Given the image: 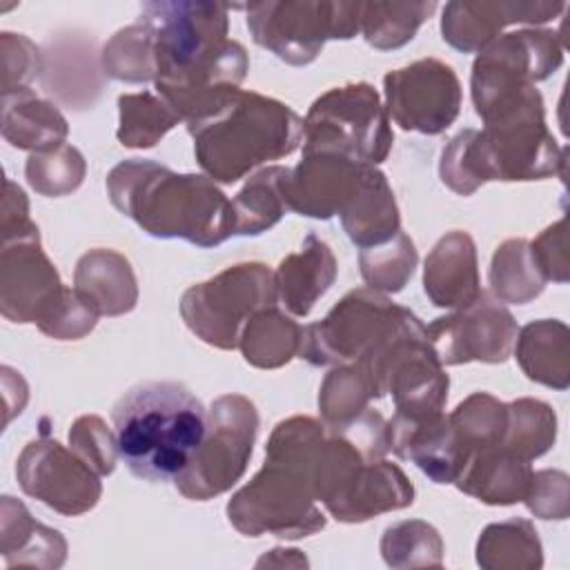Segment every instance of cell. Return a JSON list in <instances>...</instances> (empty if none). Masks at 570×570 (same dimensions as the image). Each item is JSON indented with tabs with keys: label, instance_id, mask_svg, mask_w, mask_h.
<instances>
[{
	"label": "cell",
	"instance_id": "6da1fadb",
	"mask_svg": "<svg viewBox=\"0 0 570 570\" xmlns=\"http://www.w3.org/2000/svg\"><path fill=\"white\" fill-rule=\"evenodd\" d=\"M483 129L459 131L441 151V183L461 196L488 180H539L563 176L566 149L546 125L543 98L534 85L505 96L481 116Z\"/></svg>",
	"mask_w": 570,
	"mask_h": 570
},
{
	"label": "cell",
	"instance_id": "7a4b0ae2",
	"mask_svg": "<svg viewBox=\"0 0 570 570\" xmlns=\"http://www.w3.org/2000/svg\"><path fill=\"white\" fill-rule=\"evenodd\" d=\"M325 432L312 416H292L274 428L265 445V465L227 503V519L238 532L298 539L325 528L312 483V465Z\"/></svg>",
	"mask_w": 570,
	"mask_h": 570
},
{
	"label": "cell",
	"instance_id": "3957f363",
	"mask_svg": "<svg viewBox=\"0 0 570 570\" xmlns=\"http://www.w3.org/2000/svg\"><path fill=\"white\" fill-rule=\"evenodd\" d=\"M111 205L156 238H183L214 247L234 236L232 200L209 176L176 174L169 167L129 158L107 174Z\"/></svg>",
	"mask_w": 570,
	"mask_h": 570
},
{
	"label": "cell",
	"instance_id": "277c9868",
	"mask_svg": "<svg viewBox=\"0 0 570 570\" xmlns=\"http://www.w3.org/2000/svg\"><path fill=\"white\" fill-rule=\"evenodd\" d=\"M118 454L149 483L174 481L191 463L207 430V410L183 383L147 381L129 387L111 410Z\"/></svg>",
	"mask_w": 570,
	"mask_h": 570
},
{
	"label": "cell",
	"instance_id": "5b68a950",
	"mask_svg": "<svg viewBox=\"0 0 570 570\" xmlns=\"http://www.w3.org/2000/svg\"><path fill=\"white\" fill-rule=\"evenodd\" d=\"M200 169L232 185L254 167L289 156L303 140V120L285 102L236 91L218 111L187 125Z\"/></svg>",
	"mask_w": 570,
	"mask_h": 570
},
{
	"label": "cell",
	"instance_id": "8992f818",
	"mask_svg": "<svg viewBox=\"0 0 570 570\" xmlns=\"http://www.w3.org/2000/svg\"><path fill=\"white\" fill-rule=\"evenodd\" d=\"M394 134L376 89L350 82L318 96L303 120V154H338L356 163H383Z\"/></svg>",
	"mask_w": 570,
	"mask_h": 570
},
{
	"label": "cell",
	"instance_id": "52a82bcc",
	"mask_svg": "<svg viewBox=\"0 0 570 570\" xmlns=\"http://www.w3.org/2000/svg\"><path fill=\"white\" fill-rule=\"evenodd\" d=\"M243 9L254 42L294 67L314 62L327 40H350L361 33L363 2L278 0L252 2Z\"/></svg>",
	"mask_w": 570,
	"mask_h": 570
},
{
	"label": "cell",
	"instance_id": "ba28073f",
	"mask_svg": "<svg viewBox=\"0 0 570 570\" xmlns=\"http://www.w3.org/2000/svg\"><path fill=\"white\" fill-rule=\"evenodd\" d=\"M274 274L263 263H238L191 285L180 298L185 325L207 345L234 350L247 321L276 303Z\"/></svg>",
	"mask_w": 570,
	"mask_h": 570
},
{
	"label": "cell",
	"instance_id": "9c48e42d",
	"mask_svg": "<svg viewBox=\"0 0 570 570\" xmlns=\"http://www.w3.org/2000/svg\"><path fill=\"white\" fill-rule=\"evenodd\" d=\"M258 434V410L243 394L218 396L207 414V430L191 463L174 479L191 501L227 492L245 472Z\"/></svg>",
	"mask_w": 570,
	"mask_h": 570
},
{
	"label": "cell",
	"instance_id": "30bf717a",
	"mask_svg": "<svg viewBox=\"0 0 570 570\" xmlns=\"http://www.w3.org/2000/svg\"><path fill=\"white\" fill-rule=\"evenodd\" d=\"M403 309L372 287L352 289L323 321L305 327L298 356L316 367L356 363L394 327Z\"/></svg>",
	"mask_w": 570,
	"mask_h": 570
},
{
	"label": "cell",
	"instance_id": "8fae6325",
	"mask_svg": "<svg viewBox=\"0 0 570 570\" xmlns=\"http://www.w3.org/2000/svg\"><path fill=\"white\" fill-rule=\"evenodd\" d=\"M563 62V42L552 29L510 31L490 42L472 65V102L481 116L501 98L546 80Z\"/></svg>",
	"mask_w": 570,
	"mask_h": 570
},
{
	"label": "cell",
	"instance_id": "7c38bea8",
	"mask_svg": "<svg viewBox=\"0 0 570 570\" xmlns=\"http://www.w3.org/2000/svg\"><path fill=\"white\" fill-rule=\"evenodd\" d=\"M229 4L160 0L147 2L138 20L154 36L156 82L171 78L227 40Z\"/></svg>",
	"mask_w": 570,
	"mask_h": 570
},
{
	"label": "cell",
	"instance_id": "4fadbf2b",
	"mask_svg": "<svg viewBox=\"0 0 570 570\" xmlns=\"http://www.w3.org/2000/svg\"><path fill=\"white\" fill-rule=\"evenodd\" d=\"M71 287H65L40 245V234L2 243L0 309L13 323H36L40 332L62 309Z\"/></svg>",
	"mask_w": 570,
	"mask_h": 570
},
{
	"label": "cell",
	"instance_id": "5bb4252c",
	"mask_svg": "<svg viewBox=\"0 0 570 570\" xmlns=\"http://www.w3.org/2000/svg\"><path fill=\"white\" fill-rule=\"evenodd\" d=\"M385 107L405 131L436 136L461 109V85L454 69L436 58H423L387 71L383 78Z\"/></svg>",
	"mask_w": 570,
	"mask_h": 570
},
{
	"label": "cell",
	"instance_id": "9a60e30c",
	"mask_svg": "<svg viewBox=\"0 0 570 570\" xmlns=\"http://www.w3.org/2000/svg\"><path fill=\"white\" fill-rule=\"evenodd\" d=\"M517 332L512 314L485 292L425 327V336L441 365L470 361L503 363L512 354Z\"/></svg>",
	"mask_w": 570,
	"mask_h": 570
},
{
	"label": "cell",
	"instance_id": "2e32d148",
	"mask_svg": "<svg viewBox=\"0 0 570 570\" xmlns=\"http://www.w3.org/2000/svg\"><path fill=\"white\" fill-rule=\"evenodd\" d=\"M16 476L29 497L65 517L91 510L102 494L100 474L56 439L27 443L18 456Z\"/></svg>",
	"mask_w": 570,
	"mask_h": 570
},
{
	"label": "cell",
	"instance_id": "e0dca14e",
	"mask_svg": "<svg viewBox=\"0 0 570 570\" xmlns=\"http://www.w3.org/2000/svg\"><path fill=\"white\" fill-rule=\"evenodd\" d=\"M365 167L338 154H303L285 183L287 207L321 220L341 214L356 194Z\"/></svg>",
	"mask_w": 570,
	"mask_h": 570
},
{
	"label": "cell",
	"instance_id": "ac0fdd59",
	"mask_svg": "<svg viewBox=\"0 0 570 570\" xmlns=\"http://www.w3.org/2000/svg\"><path fill=\"white\" fill-rule=\"evenodd\" d=\"M563 9L566 2H448L441 33L450 47L463 53H481L499 38L503 27L517 22L543 24Z\"/></svg>",
	"mask_w": 570,
	"mask_h": 570
},
{
	"label": "cell",
	"instance_id": "d6986e66",
	"mask_svg": "<svg viewBox=\"0 0 570 570\" xmlns=\"http://www.w3.org/2000/svg\"><path fill=\"white\" fill-rule=\"evenodd\" d=\"M423 289L436 307L459 309L472 303L483 289L479 283L476 247L468 232H448L428 254Z\"/></svg>",
	"mask_w": 570,
	"mask_h": 570
},
{
	"label": "cell",
	"instance_id": "ffe728a7",
	"mask_svg": "<svg viewBox=\"0 0 570 570\" xmlns=\"http://www.w3.org/2000/svg\"><path fill=\"white\" fill-rule=\"evenodd\" d=\"M336 274L338 267L330 245L316 234H307L303 247L278 263L274 272L276 296L294 316H307L332 287Z\"/></svg>",
	"mask_w": 570,
	"mask_h": 570
},
{
	"label": "cell",
	"instance_id": "44dd1931",
	"mask_svg": "<svg viewBox=\"0 0 570 570\" xmlns=\"http://www.w3.org/2000/svg\"><path fill=\"white\" fill-rule=\"evenodd\" d=\"M76 292L100 314L120 316L136 307L138 285L131 263L114 249H89L76 263Z\"/></svg>",
	"mask_w": 570,
	"mask_h": 570
},
{
	"label": "cell",
	"instance_id": "7402d4cb",
	"mask_svg": "<svg viewBox=\"0 0 570 570\" xmlns=\"http://www.w3.org/2000/svg\"><path fill=\"white\" fill-rule=\"evenodd\" d=\"M532 481L528 461L517 459L501 445L474 452L456 476V488L488 505H512L523 501Z\"/></svg>",
	"mask_w": 570,
	"mask_h": 570
},
{
	"label": "cell",
	"instance_id": "603a6c76",
	"mask_svg": "<svg viewBox=\"0 0 570 570\" xmlns=\"http://www.w3.org/2000/svg\"><path fill=\"white\" fill-rule=\"evenodd\" d=\"M341 223L350 240L361 249L381 245L401 232V216L392 187L387 185L385 174L374 165L365 167L356 194L341 212Z\"/></svg>",
	"mask_w": 570,
	"mask_h": 570
},
{
	"label": "cell",
	"instance_id": "cb8c5ba5",
	"mask_svg": "<svg viewBox=\"0 0 570 570\" xmlns=\"http://www.w3.org/2000/svg\"><path fill=\"white\" fill-rule=\"evenodd\" d=\"M67 134L65 116L31 89L2 94V136L13 147L49 151L65 145Z\"/></svg>",
	"mask_w": 570,
	"mask_h": 570
},
{
	"label": "cell",
	"instance_id": "d4e9b609",
	"mask_svg": "<svg viewBox=\"0 0 570 570\" xmlns=\"http://www.w3.org/2000/svg\"><path fill=\"white\" fill-rule=\"evenodd\" d=\"M514 354L523 374L541 385L566 390L570 383V332L557 318L528 323L517 341Z\"/></svg>",
	"mask_w": 570,
	"mask_h": 570
},
{
	"label": "cell",
	"instance_id": "484cf974",
	"mask_svg": "<svg viewBox=\"0 0 570 570\" xmlns=\"http://www.w3.org/2000/svg\"><path fill=\"white\" fill-rule=\"evenodd\" d=\"M289 169L274 165L256 171L232 200L234 236H258L274 227L287 207L285 183Z\"/></svg>",
	"mask_w": 570,
	"mask_h": 570
},
{
	"label": "cell",
	"instance_id": "4316f807",
	"mask_svg": "<svg viewBox=\"0 0 570 570\" xmlns=\"http://www.w3.org/2000/svg\"><path fill=\"white\" fill-rule=\"evenodd\" d=\"M303 334L305 327L272 305L247 321L238 347L249 365L274 370L298 356Z\"/></svg>",
	"mask_w": 570,
	"mask_h": 570
},
{
	"label": "cell",
	"instance_id": "83f0119b",
	"mask_svg": "<svg viewBox=\"0 0 570 570\" xmlns=\"http://www.w3.org/2000/svg\"><path fill=\"white\" fill-rule=\"evenodd\" d=\"M414 485L407 481L401 468L385 459L367 463L361 481L343 505L338 521L361 523L376 514L401 510L412 505Z\"/></svg>",
	"mask_w": 570,
	"mask_h": 570
},
{
	"label": "cell",
	"instance_id": "f1b7e54d",
	"mask_svg": "<svg viewBox=\"0 0 570 570\" xmlns=\"http://www.w3.org/2000/svg\"><path fill=\"white\" fill-rule=\"evenodd\" d=\"M546 283L530 240L510 238L497 247L490 263V289L499 303H530L543 292Z\"/></svg>",
	"mask_w": 570,
	"mask_h": 570
},
{
	"label": "cell",
	"instance_id": "f546056e",
	"mask_svg": "<svg viewBox=\"0 0 570 570\" xmlns=\"http://www.w3.org/2000/svg\"><path fill=\"white\" fill-rule=\"evenodd\" d=\"M476 561L490 570L541 568V543L534 525L525 519H508L488 525L476 543Z\"/></svg>",
	"mask_w": 570,
	"mask_h": 570
},
{
	"label": "cell",
	"instance_id": "4dcf8cb0",
	"mask_svg": "<svg viewBox=\"0 0 570 570\" xmlns=\"http://www.w3.org/2000/svg\"><path fill=\"white\" fill-rule=\"evenodd\" d=\"M436 11V2H363L361 33L379 51L407 45Z\"/></svg>",
	"mask_w": 570,
	"mask_h": 570
},
{
	"label": "cell",
	"instance_id": "1f68e13d",
	"mask_svg": "<svg viewBox=\"0 0 570 570\" xmlns=\"http://www.w3.org/2000/svg\"><path fill=\"white\" fill-rule=\"evenodd\" d=\"M2 528L16 530V534L13 532H2V554H4V559H9L13 552L18 554L11 561V566L22 563L24 554H36V552L42 554L45 566L56 568L65 561L67 543L60 537V532L33 521L29 510L9 494L2 497Z\"/></svg>",
	"mask_w": 570,
	"mask_h": 570
},
{
	"label": "cell",
	"instance_id": "d6a6232c",
	"mask_svg": "<svg viewBox=\"0 0 570 570\" xmlns=\"http://www.w3.org/2000/svg\"><path fill=\"white\" fill-rule=\"evenodd\" d=\"M557 439V414L539 399H517L508 403V428L501 448L521 461L546 454Z\"/></svg>",
	"mask_w": 570,
	"mask_h": 570
},
{
	"label": "cell",
	"instance_id": "836d02e7",
	"mask_svg": "<svg viewBox=\"0 0 570 570\" xmlns=\"http://www.w3.org/2000/svg\"><path fill=\"white\" fill-rule=\"evenodd\" d=\"M102 69L120 82H156V47L149 27L136 20L118 29L102 47Z\"/></svg>",
	"mask_w": 570,
	"mask_h": 570
},
{
	"label": "cell",
	"instance_id": "e575fe53",
	"mask_svg": "<svg viewBox=\"0 0 570 570\" xmlns=\"http://www.w3.org/2000/svg\"><path fill=\"white\" fill-rule=\"evenodd\" d=\"M118 140L122 147L147 149L154 147L171 127L178 125V114L169 102L151 91L122 94L118 98Z\"/></svg>",
	"mask_w": 570,
	"mask_h": 570
},
{
	"label": "cell",
	"instance_id": "d590c367",
	"mask_svg": "<svg viewBox=\"0 0 570 570\" xmlns=\"http://www.w3.org/2000/svg\"><path fill=\"white\" fill-rule=\"evenodd\" d=\"M448 421L472 456L479 450L501 445L508 428V403L488 392H474L448 414Z\"/></svg>",
	"mask_w": 570,
	"mask_h": 570
},
{
	"label": "cell",
	"instance_id": "8d00e7d4",
	"mask_svg": "<svg viewBox=\"0 0 570 570\" xmlns=\"http://www.w3.org/2000/svg\"><path fill=\"white\" fill-rule=\"evenodd\" d=\"M416 261V247L405 232H399L381 245L363 247L358 254L363 281L372 289L387 294H396L405 287L414 274Z\"/></svg>",
	"mask_w": 570,
	"mask_h": 570
},
{
	"label": "cell",
	"instance_id": "74e56055",
	"mask_svg": "<svg viewBox=\"0 0 570 570\" xmlns=\"http://www.w3.org/2000/svg\"><path fill=\"white\" fill-rule=\"evenodd\" d=\"M381 552L392 568H421L443 563V541L425 521H401L385 528Z\"/></svg>",
	"mask_w": 570,
	"mask_h": 570
},
{
	"label": "cell",
	"instance_id": "f35d334b",
	"mask_svg": "<svg viewBox=\"0 0 570 570\" xmlns=\"http://www.w3.org/2000/svg\"><path fill=\"white\" fill-rule=\"evenodd\" d=\"M372 401L370 385L361 370L350 365L334 367L318 392V410L327 428H341L356 419Z\"/></svg>",
	"mask_w": 570,
	"mask_h": 570
},
{
	"label": "cell",
	"instance_id": "ab89813d",
	"mask_svg": "<svg viewBox=\"0 0 570 570\" xmlns=\"http://www.w3.org/2000/svg\"><path fill=\"white\" fill-rule=\"evenodd\" d=\"M87 165L82 154L71 145L49 151H36L27 158V183L42 196H65L80 187Z\"/></svg>",
	"mask_w": 570,
	"mask_h": 570
},
{
	"label": "cell",
	"instance_id": "60d3db41",
	"mask_svg": "<svg viewBox=\"0 0 570 570\" xmlns=\"http://www.w3.org/2000/svg\"><path fill=\"white\" fill-rule=\"evenodd\" d=\"M69 445L100 476L114 472L118 459V443L116 434H111L100 416L85 414L76 419L69 430Z\"/></svg>",
	"mask_w": 570,
	"mask_h": 570
},
{
	"label": "cell",
	"instance_id": "b9f144b4",
	"mask_svg": "<svg viewBox=\"0 0 570 570\" xmlns=\"http://www.w3.org/2000/svg\"><path fill=\"white\" fill-rule=\"evenodd\" d=\"M0 60H2V94L29 89V82L42 71L40 49L22 33H0Z\"/></svg>",
	"mask_w": 570,
	"mask_h": 570
},
{
	"label": "cell",
	"instance_id": "7bdbcfd3",
	"mask_svg": "<svg viewBox=\"0 0 570 570\" xmlns=\"http://www.w3.org/2000/svg\"><path fill=\"white\" fill-rule=\"evenodd\" d=\"M523 501L528 510L539 519H566L570 512L568 476L559 470L532 472V481Z\"/></svg>",
	"mask_w": 570,
	"mask_h": 570
},
{
	"label": "cell",
	"instance_id": "ee69618b",
	"mask_svg": "<svg viewBox=\"0 0 570 570\" xmlns=\"http://www.w3.org/2000/svg\"><path fill=\"white\" fill-rule=\"evenodd\" d=\"M532 256L546 281L566 283L568 281V234L566 218L546 227L532 243Z\"/></svg>",
	"mask_w": 570,
	"mask_h": 570
},
{
	"label": "cell",
	"instance_id": "f6af8a7d",
	"mask_svg": "<svg viewBox=\"0 0 570 570\" xmlns=\"http://www.w3.org/2000/svg\"><path fill=\"white\" fill-rule=\"evenodd\" d=\"M0 225H2V243L38 232V225H33L29 218V203L24 191L11 180H4Z\"/></svg>",
	"mask_w": 570,
	"mask_h": 570
}]
</instances>
